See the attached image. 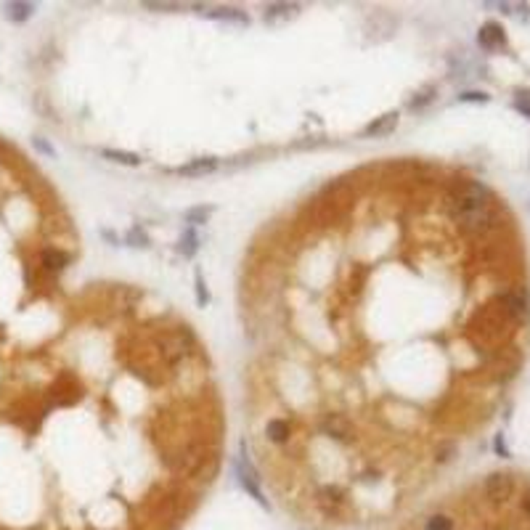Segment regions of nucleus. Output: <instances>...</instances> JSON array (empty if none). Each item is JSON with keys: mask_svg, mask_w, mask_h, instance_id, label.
Masks as SVG:
<instances>
[{"mask_svg": "<svg viewBox=\"0 0 530 530\" xmlns=\"http://www.w3.org/2000/svg\"><path fill=\"white\" fill-rule=\"evenodd\" d=\"M424 530H454V520L448 515H432L424 522Z\"/></svg>", "mask_w": 530, "mask_h": 530, "instance_id": "412c9836", "label": "nucleus"}, {"mask_svg": "<svg viewBox=\"0 0 530 530\" xmlns=\"http://www.w3.org/2000/svg\"><path fill=\"white\" fill-rule=\"evenodd\" d=\"M395 127H398V112H387V114H382L377 117L374 122H369L364 130L366 138H382V136H390Z\"/></svg>", "mask_w": 530, "mask_h": 530, "instance_id": "9d476101", "label": "nucleus"}, {"mask_svg": "<svg viewBox=\"0 0 530 530\" xmlns=\"http://www.w3.org/2000/svg\"><path fill=\"white\" fill-rule=\"evenodd\" d=\"M101 236H104V239H109L112 244H120V239H117V236H114L112 231H101Z\"/></svg>", "mask_w": 530, "mask_h": 530, "instance_id": "cd10ccee", "label": "nucleus"}, {"mask_svg": "<svg viewBox=\"0 0 530 530\" xmlns=\"http://www.w3.org/2000/svg\"><path fill=\"white\" fill-rule=\"evenodd\" d=\"M456 454V445L454 443H443L438 451H435V461H440V464H445V461H451Z\"/></svg>", "mask_w": 530, "mask_h": 530, "instance_id": "393cba45", "label": "nucleus"}, {"mask_svg": "<svg viewBox=\"0 0 530 530\" xmlns=\"http://www.w3.org/2000/svg\"><path fill=\"white\" fill-rule=\"evenodd\" d=\"M143 8H149V11H178L183 6L181 3H154V0H146Z\"/></svg>", "mask_w": 530, "mask_h": 530, "instance_id": "a878e982", "label": "nucleus"}, {"mask_svg": "<svg viewBox=\"0 0 530 530\" xmlns=\"http://www.w3.org/2000/svg\"><path fill=\"white\" fill-rule=\"evenodd\" d=\"M297 14H300V6H297V3H271V6H265L263 19H265L268 24H276V21H289V19H294Z\"/></svg>", "mask_w": 530, "mask_h": 530, "instance_id": "9b49d317", "label": "nucleus"}, {"mask_svg": "<svg viewBox=\"0 0 530 530\" xmlns=\"http://www.w3.org/2000/svg\"><path fill=\"white\" fill-rule=\"evenodd\" d=\"M459 101H464V104H485V101H491V96L483 91H464L459 96Z\"/></svg>", "mask_w": 530, "mask_h": 530, "instance_id": "5701e85b", "label": "nucleus"}, {"mask_svg": "<svg viewBox=\"0 0 530 530\" xmlns=\"http://www.w3.org/2000/svg\"><path fill=\"white\" fill-rule=\"evenodd\" d=\"M499 305L506 316H512L515 321H528L530 318V300L525 292L520 289H509V292H501Z\"/></svg>", "mask_w": 530, "mask_h": 530, "instance_id": "423d86ee", "label": "nucleus"}, {"mask_svg": "<svg viewBox=\"0 0 530 530\" xmlns=\"http://www.w3.org/2000/svg\"><path fill=\"white\" fill-rule=\"evenodd\" d=\"M454 218V223L467 233H485L488 228L496 226V212L493 207H483V210H464V212H448Z\"/></svg>", "mask_w": 530, "mask_h": 530, "instance_id": "7ed1b4c3", "label": "nucleus"}, {"mask_svg": "<svg viewBox=\"0 0 530 530\" xmlns=\"http://www.w3.org/2000/svg\"><path fill=\"white\" fill-rule=\"evenodd\" d=\"M236 475H239V483H242V488L252 496V499L258 501L263 509H268V499H265V493L260 491V477H258V472H255V467H252V461L249 459H239V464H236Z\"/></svg>", "mask_w": 530, "mask_h": 530, "instance_id": "20e7f679", "label": "nucleus"}, {"mask_svg": "<svg viewBox=\"0 0 530 530\" xmlns=\"http://www.w3.org/2000/svg\"><path fill=\"white\" fill-rule=\"evenodd\" d=\"M289 424L284 419H271V422L265 424V435L273 440V443H287L289 440Z\"/></svg>", "mask_w": 530, "mask_h": 530, "instance_id": "a211bd4d", "label": "nucleus"}, {"mask_svg": "<svg viewBox=\"0 0 530 530\" xmlns=\"http://www.w3.org/2000/svg\"><path fill=\"white\" fill-rule=\"evenodd\" d=\"M101 157L114 162V165H125V167H138L141 165V157L133 152H120V149H101Z\"/></svg>", "mask_w": 530, "mask_h": 530, "instance_id": "dca6fc26", "label": "nucleus"}, {"mask_svg": "<svg viewBox=\"0 0 530 530\" xmlns=\"http://www.w3.org/2000/svg\"><path fill=\"white\" fill-rule=\"evenodd\" d=\"M215 170H218V159L199 157V159H191V162L178 167V175H183V178H199V175H210Z\"/></svg>", "mask_w": 530, "mask_h": 530, "instance_id": "1a4fd4ad", "label": "nucleus"}, {"mask_svg": "<svg viewBox=\"0 0 530 530\" xmlns=\"http://www.w3.org/2000/svg\"><path fill=\"white\" fill-rule=\"evenodd\" d=\"M40 265L46 268V271H61V268H67L69 265V255L64 252V249H43L40 252Z\"/></svg>", "mask_w": 530, "mask_h": 530, "instance_id": "4468645a", "label": "nucleus"}, {"mask_svg": "<svg viewBox=\"0 0 530 530\" xmlns=\"http://www.w3.org/2000/svg\"><path fill=\"white\" fill-rule=\"evenodd\" d=\"M435 96H438V88H435V85H427V88H422V91L411 98L409 106L411 109H424L427 104H432V101H435Z\"/></svg>", "mask_w": 530, "mask_h": 530, "instance_id": "6ab92c4d", "label": "nucleus"}, {"mask_svg": "<svg viewBox=\"0 0 530 530\" xmlns=\"http://www.w3.org/2000/svg\"><path fill=\"white\" fill-rule=\"evenodd\" d=\"M32 146H35V152H40L43 157H56V149H53V146H51V143H48L43 136L32 138Z\"/></svg>", "mask_w": 530, "mask_h": 530, "instance_id": "b1692460", "label": "nucleus"}, {"mask_svg": "<svg viewBox=\"0 0 530 530\" xmlns=\"http://www.w3.org/2000/svg\"><path fill=\"white\" fill-rule=\"evenodd\" d=\"M178 252H181L183 258H194L199 252V236L188 228V231H183L181 239H178Z\"/></svg>", "mask_w": 530, "mask_h": 530, "instance_id": "f3484780", "label": "nucleus"}, {"mask_svg": "<svg viewBox=\"0 0 530 530\" xmlns=\"http://www.w3.org/2000/svg\"><path fill=\"white\" fill-rule=\"evenodd\" d=\"M212 215H215V204H197V207H188L183 212V220L191 223V226H202L207 223Z\"/></svg>", "mask_w": 530, "mask_h": 530, "instance_id": "2eb2a0df", "label": "nucleus"}, {"mask_svg": "<svg viewBox=\"0 0 530 530\" xmlns=\"http://www.w3.org/2000/svg\"><path fill=\"white\" fill-rule=\"evenodd\" d=\"M477 43H480V48H485V51H496V48L506 46V35L501 30V24L488 21V24H483L480 32H477Z\"/></svg>", "mask_w": 530, "mask_h": 530, "instance_id": "6e6552de", "label": "nucleus"}, {"mask_svg": "<svg viewBox=\"0 0 530 530\" xmlns=\"http://www.w3.org/2000/svg\"><path fill=\"white\" fill-rule=\"evenodd\" d=\"M162 459L175 475H197L207 456L199 443H188V445H178L175 451H167Z\"/></svg>", "mask_w": 530, "mask_h": 530, "instance_id": "f03ea898", "label": "nucleus"}, {"mask_svg": "<svg viewBox=\"0 0 530 530\" xmlns=\"http://www.w3.org/2000/svg\"><path fill=\"white\" fill-rule=\"evenodd\" d=\"M125 244H127V247H141V249H143V247H149V236H146V231H143L141 226H133L127 233H125Z\"/></svg>", "mask_w": 530, "mask_h": 530, "instance_id": "aec40b11", "label": "nucleus"}, {"mask_svg": "<svg viewBox=\"0 0 530 530\" xmlns=\"http://www.w3.org/2000/svg\"><path fill=\"white\" fill-rule=\"evenodd\" d=\"M197 11L202 16H207L212 21H226V24H236V27H249V16L239 11V8H231V6H220V8H204L197 6Z\"/></svg>", "mask_w": 530, "mask_h": 530, "instance_id": "0eeeda50", "label": "nucleus"}, {"mask_svg": "<svg viewBox=\"0 0 530 530\" xmlns=\"http://www.w3.org/2000/svg\"><path fill=\"white\" fill-rule=\"evenodd\" d=\"M522 509H525V515L530 517V491L525 493V499H522Z\"/></svg>", "mask_w": 530, "mask_h": 530, "instance_id": "c85d7f7f", "label": "nucleus"}, {"mask_svg": "<svg viewBox=\"0 0 530 530\" xmlns=\"http://www.w3.org/2000/svg\"><path fill=\"white\" fill-rule=\"evenodd\" d=\"M194 287H197V303L199 305L210 303V292H207V284H204V279H202V271L194 273Z\"/></svg>", "mask_w": 530, "mask_h": 530, "instance_id": "4be33fe9", "label": "nucleus"}, {"mask_svg": "<svg viewBox=\"0 0 530 530\" xmlns=\"http://www.w3.org/2000/svg\"><path fill=\"white\" fill-rule=\"evenodd\" d=\"M321 430L326 432V435H332L337 440H345L350 435V424L345 416H339V414H329V416H324V422H321Z\"/></svg>", "mask_w": 530, "mask_h": 530, "instance_id": "f8f14e48", "label": "nucleus"}, {"mask_svg": "<svg viewBox=\"0 0 530 530\" xmlns=\"http://www.w3.org/2000/svg\"><path fill=\"white\" fill-rule=\"evenodd\" d=\"M445 207H448V212L483 210V207H491V191L480 181H461L454 186Z\"/></svg>", "mask_w": 530, "mask_h": 530, "instance_id": "f257e3e1", "label": "nucleus"}, {"mask_svg": "<svg viewBox=\"0 0 530 530\" xmlns=\"http://www.w3.org/2000/svg\"><path fill=\"white\" fill-rule=\"evenodd\" d=\"M32 14H35V6H32V3H24V0H14V3H6V6H3V16H6L8 21H14V24L27 21Z\"/></svg>", "mask_w": 530, "mask_h": 530, "instance_id": "ddd939ff", "label": "nucleus"}, {"mask_svg": "<svg viewBox=\"0 0 530 530\" xmlns=\"http://www.w3.org/2000/svg\"><path fill=\"white\" fill-rule=\"evenodd\" d=\"M496 451H499V456H509V451H506V445H504V438H496Z\"/></svg>", "mask_w": 530, "mask_h": 530, "instance_id": "bb28decb", "label": "nucleus"}, {"mask_svg": "<svg viewBox=\"0 0 530 530\" xmlns=\"http://www.w3.org/2000/svg\"><path fill=\"white\" fill-rule=\"evenodd\" d=\"M515 493V477L509 472H493L485 477V496L493 504H504Z\"/></svg>", "mask_w": 530, "mask_h": 530, "instance_id": "39448f33", "label": "nucleus"}]
</instances>
